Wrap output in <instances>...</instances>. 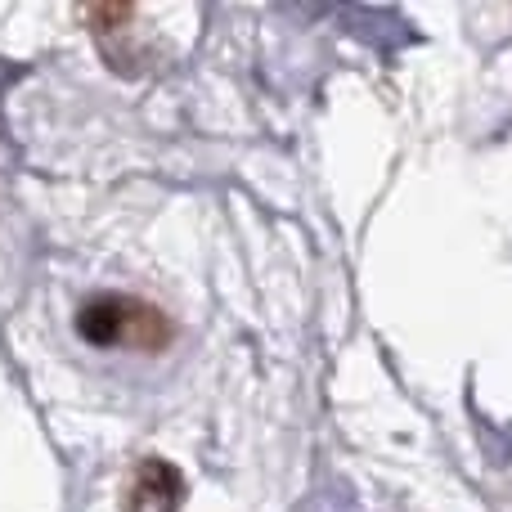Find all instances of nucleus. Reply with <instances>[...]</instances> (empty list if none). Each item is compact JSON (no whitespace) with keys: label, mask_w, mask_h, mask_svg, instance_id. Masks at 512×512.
<instances>
[{"label":"nucleus","mask_w":512,"mask_h":512,"mask_svg":"<svg viewBox=\"0 0 512 512\" xmlns=\"http://www.w3.org/2000/svg\"><path fill=\"white\" fill-rule=\"evenodd\" d=\"M77 333L90 346H104V351H140L153 355L162 346H171V319L158 306H149L144 297H122V292H108L81 306L77 315Z\"/></svg>","instance_id":"1"},{"label":"nucleus","mask_w":512,"mask_h":512,"mask_svg":"<svg viewBox=\"0 0 512 512\" xmlns=\"http://www.w3.org/2000/svg\"><path fill=\"white\" fill-rule=\"evenodd\" d=\"M185 504V477L167 459H140L126 477L122 512H180Z\"/></svg>","instance_id":"2"}]
</instances>
